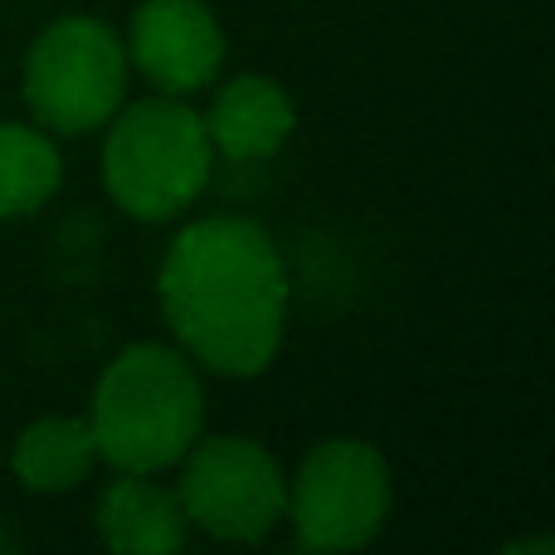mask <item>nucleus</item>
Segmentation results:
<instances>
[{
  "label": "nucleus",
  "instance_id": "1",
  "mask_svg": "<svg viewBox=\"0 0 555 555\" xmlns=\"http://www.w3.org/2000/svg\"><path fill=\"white\" fill-rule=\"evenodd\" d=\"M287 297L283 249L249 215L191 220L156 269V307L171 341L220 380H254L278 361Z\"/></svg>",
  "mask_w": 555,
  "mask_h": 555
},
{
  "label": "nucleus",
  "instance_id": "2",
  "mask_svg": "<svg viewBox=\"0 0 555 555\" xmlns=\"http://www.w3.org/2000/svg\"><path fill=\"white\" fill-rule=\"evenodd\" d=\"M83 420L113 473L162 478L205 434V371L176 341H132L103 365Z\"/></svg>",
  "mask_w": 555,
  "mask_h": 555
},
{
  "label": "nucleus",
  "instance_id": "3",
  "mask_svg": "<svg viewBox=\"0 0 555 555\" xmlns=\"http://www.w3.org/2000/svg\"><path fill=\"white\" fill-rule=\"evenodd\" d=\"M215 176V146L191 98L122 103L103 127V191L127 220H181Z\"/></svg>",
  "mask_w": 555,
  "mask_h": 555
},
{
  "label": "nucleus",
  "instance_id": "4",
  "mask_svg": "<svg viewBox=\"0 0 555 555\" xmlns=\"http://www.w3.org/2000/svg\"><path fill=\"white\" fill-rule=\"evenodd\" d=\"M127 44L107 20L98 15H64L49 20L25 49V93L29 122L54 137H88L103 132L107 117L127 103Z\"/></svg>",
  "mask_w": 555,
  "mask_h": 555
},
{
  "label": "nucleus",
  "instance_id": "5",
  "mask_svg": "<svg viewBox=\"0 0 555 555\" xmlns=\"http://www.w3.org/2000/svg\"><path fill=\"white\" fill-rule=\"evenodd\" d=\"M395 507V473L385 453L365 439L336 434L302 453L287 473V512L293 541L317 555H341L371 546Z\"/></svg>",
  "mask_w": 555,
  "mask_h": 555
},
{
  "label": "nucleus",
  "instance_id": "6",
  "mask_svg": "<svg viewBox=\"0 0 555 555\" xmlns=\"http://www.w3.org/2000/svg\"><path fill=\"white\" fill-rule=\"evenodd\" d=\"M176 498L191 531L220 546H263L287 512V473L249 434H201L176 463Z\"/></svg>",
  "mask_w": 555,
  "mask_h": 555
},
{
  "label": "nucleus",
  "instance_id": "7",
  "mask_svg": "<svg viewBox=\"0 0 555 555\" xmlns=\"http://www.w3.org/2000/svg\"><path fill=\"white\" fill-rule=\"evenodd\" d=\"M127 64L171 98H195L224 68V25L210 0H137L127 20Z\"/></svg>",
  "mask_w": 555,
  "mask_h": 555
},
{
  "label": "nucleus",
  "instance_id": "8",
  "mask_svg": "<svg viewBox=\"0 0 555 555\" xmlns=\"http://www.w3.org/2000/svg\"><path fill=\"white\" fill-rule=\"evenodd\" d=\"M201 117H205L215 156H230V162H269L297 132L293 98H287V88L269 74L224 78Z\"/></svg>",
  "mask_w": 555,
  "mask_h": 555
},
{
  "label": "nucleus",
  "instance_id": "9",
  "mask_svg": "<svg viewBox=\"0 0 555 555\" xmlns=\"http://www.w3.org/2000/svg\"><path fill=\"white\" fill-rule=\"evenodd\" d=\"M98 541L117 555H176L191 541V521L176 488L156 482V473H117L98 492L93 512Z\"/></svg>",
  "mask_w": 555,
  "mask_h": 555
},
{
  "label": "nucleus",
  "instance_id": "10",
  "mask_svg": "<svg viewBox=\"0 0 555 555\" xmlns=\"http://www.w3.org/2000/svg\"><path fill=\"white\" fill-rule=\"evenodd\" d=\"M98 443L83 414H44V420L25 424L20 439L10 443V473L25 492L39 498H64V492L83 488L98 468Z\"/></svg>",
  "mask_w": 555,
  "mask_h": 555
},
{
  "label": "nucleus",
  "instance_id": "11",
  "mask_svg": "<svg viewBox=\"0 0 555 555\" xmlns=\"http://www.w3.org/2000/svg\"><path fill=\"white\" fill-rule=\"evenodd\" d=\"M64 185L59 137L39 122H0V220H29Z\"/></svg>",
  "mask_w": 555,
  "mask_h": 555
},
{
  "label": "nucleus",
  "instance_id": "12",
  "mask_svg": "<svg viewBox=\"0 0 555 555\" xmlns=\"http://www.w3.org/2000/svg\"><path fill=\"white\" fill-rule=\"evenodd\" d=\"M507 555H551L555 551V541L551 537H531V541H507V546H502Z\"/></svg>",
  "mask_w": 555,
  "mask_h": 555
},
{
  "label": "nucleus",
  "instance_id": "13",
  "mask_svg": "<svg viewBox=\"0 0 555 555\" xmlns=\"http://www.w3.org/2000/svg\"><path fill=\"white\" fill-rule=\"evenodd\" d=\"M0 551H10V527L0 521Z\"/></svg>",
  "mask_w": 555,
  "mask_h": 555
}]
</instances>
